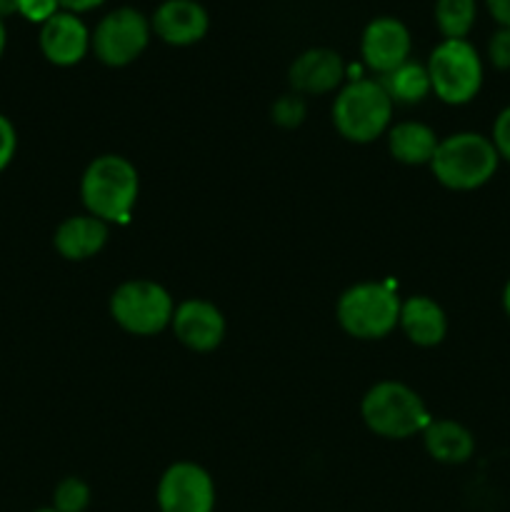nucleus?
I'll return each mask as SVG.
<instances>
[{
    "label": "nucleus",
    "mask_w": 510,
    "mask_h": 512,
    "mask_svg": "<svg viewBox=\"0 0 510 512\" xmlns=\"http://www.w3.org/2000/svg\"><path fill=\"white\" fill-rule=\"evenodd\" d=\"M140 178L135 165L123 155H100L80 178V198L90 215L103 223H123L138 203Z\"/></svg>",
    "instance_id": "f257e3e1"
},
{
    "label": "nucleus",
    "mask_w": 510,
    "mask_h": 512,
    "mask_svg": "<svg viewBox=\"0 0 510 512\" xmlns=\"http://www.w3.org/2000/svg\"><path fill=\"white\" fill-rule=\"evenodd\" d=\"M500 155L493 140L480 133H453L438 143L430 168L440 185L450 190L483 188L495 175Z\"/></svg>",
    "instance_id": "f03ea898"
},
{
    "label": "nucleus",
    "mask_w": 510,
    "mask_h": 512,
    "mask_svg": "<svg viewBox=\"0 0 510 512\" xmlns=\"http://www.w3.org/2000/svg\"><path fill=\"white\" fill-rule=\"evenodd\" d=\"M393 105L380 80H350L340 88L333 103V123L350 143H370L380 138L390 125Z\"/></svg>",
    "instance_id": "7ed1b4c3"
},
{
    "label": "nucleus",
    "mask_w": 510,
    "mask_h": 512,
    "mask_svg": "<svg viewBox=\"0 0 510 512\" xmlns=\"http://www.w3.org/2000/svg\"><path fill=\"white\" fill-rule=\"evenodd\" d=\"M365 425L380 438L405 440L430 425L428 408L413 388L395 380L375 383L360 405Z\"/></svg>",
    "instance_id": "20e7f679"
},
{
    "label": "nucleus",
    "mask_w": 510,
    "mask_h": 512,
    "mask_svg": "<svg viewBox=\"0 0 510 512\" xmlns=\"http://www.w3.org/2000/svg\"><path fill=\"white\" fill-rule=\"evenodd\" d=\"M338 323L348 335L378 340L393 333L400 320V300L390 285L358 283L338 300Z\"/></svg>",
    "instance_id": "39448f33"
},
{
    "label": "nucleus",
    "mask_w": 510,
    "mask_h": 512,
    "mask_svg": "<svg viewBox=\"0 0 510 512\" xmlns=\"http://www.w3.org/2000/svg\"><path fill=\"white\" fill-rule=\"evenodd\" d=\"M425 68L433 93L448 105L470 103L483 88V60L468 40L438 43Z\"/></svg>",
    "instance_id": "423d86ee"
},
{
    "label": "nucleus",
    "mask_w": 510,
    "mask_h": 512,
    "mask_svg": "<svg viewBox=\"0 0 510 512\" xmlns=\"http://www.w3.org/2000/svg\"><path fill=\"white\" fill-rule=\"evenodd\" d=\"M175 305L168 290L153 280H128L110 298V315L133 335H155L173 323Z\"/></svg>",
    "instance_id": "0eeeda50"
},
{
    "label": "nucleus",
    "mask_w": 510,
    "mask_h": 512,
    "mask_svg": "<svg viewBox=\"0 0 510 512\" xmlns=\"http://www.w3.org/2000/svg\"><path fill=\"white\" fill-rule=\"evenodd\" d=\"M150 33H153L150 20L140 10L123 5L100 18V23L90 33V48L98 55L100 63L110 68H123L143 55L150 43Z\"/></svg>",
    "instance_id": "6e6552de"
},
{
    "label": "nucleus",
    "mask_w": 510,
    "mask_h": 512,
    "mask_svg": "<svg viewBox=\"0 0 510 512\" xmlns=\"http://www.w3.org/2000/svg\"><path fill=\"white\" fill-rule=\"evenodd\" d=\"M155 500L160 512H213L215 483L208 470L183 460L160 475Z\"/></svg>",
    "instance_id": "1a4fd4ad"
},
{
    "label": "nucleus",
    "mask_w": 510,
    "mask_h": 512,
    "mask_svg": "<svg viewBox=\"0 0 510 512\" xmlns=\"http://www.w3.org/2000/svg\"><path fill=\"white\" fill-rule=\"evenodd\" d=\"M410 48H413V40H410L408 25L393 15H380L370 20L360 38L365 65L380 75L393 73L395 68L408 63Z\"/></svg>",
    "instance_id": "9d476101"
},
{
    "label": "nucleus",
    "mask_w": 510,
    "mask_h": 512,
    "mask_svg": "<svg viewBox=\"0 0 510 512\" xmlns=\"http://www.w3.org/2000/svg\"><path fill=\"white\" fill-rule=\"evenodd\" d=\"M38 43L48 63L58 65V68H70L88 55L90 30L80 15L58 10L53 18L40 25Z\"/></svg>",
    "instance_id": "9b49d317"
},
{
    "label": "nucleus",
    "mask_w": 510,
    "mask_h": 512,
    "mask_svg": "<svg viewBox=\"0 0 510 512\" xmlns=\"http://www.w3.org/2000/svg\"><path fill=\"white\" fill-rule=\"evenodd\" d=\"M175 338L195 353H210L225 338V318L213 303L200 298L183 300L173 313Z\"/></svg>",
    "instance_id": "f8f14e48"
},
{
    "label": "nucleus",
    "mask_w": 510,
    "mask_h": 512,
    "mask_svg": "<svg viewBox=\"0 0 510 512\" xmlns=\"http://www.w3.org/2000/svg\"><path fill=\"white\" fill-rule=\"evenodd\" d=\"M150 28L168 45H193L210 28L208 10L198 0H163L150 18Z\"/></svg>",
    "instance_id": "ddd939ff"
},
{
    "label": "nucleus",
    "mask_w": 510,
    "mask_h": 512,
    "mask_svg": "<svg viewBox=\"0 0 510 512\" xmlns=\"http://www.w3.org/2000/svg\"><path fill=\"white\" fill-rule=\"evenodd\" d=\"M288 78L295 93L323 95L343 83L345 63L335 50L310 48L293 60Z\"/></svg>",
    "instance_id": "4468645a"
},
{
    "label": "nucleus",
    "mask_w": 510,
    "mask_h": 512,
    "mask_svg": "<svg viewBox=\"0 0 510 512\" xmlns=\"http://www.w3.org/2000/svg\"><path fill=\"white\" fill-rule=\"evenodd\" d=\"M108 243V223L95 215H73L55 230L53 245L65 260H88L98 255Z\"/></svg>",
    "instance_id": "2eb2a0df"
},
{
    "label": "nucleus",
    "mask_w": 510,
    "mask_h": 512,
    "mask_svg": "<svg viewBox=\"0 0 510 512\" xmlns=\"http://www.w3.org/2000/svg\"><path fill=\"white\" fill-rule=\"evenodd\" d=\"M398 325L408 335L410 343L420 345V348H433V345L443 343L445 333H448V318H445L443 308L425 295H413L400 303Z\"/></svg>",
    "instance_id": "dca6fc26"
},
{
    "label": "nucleus",
    "mask_w": 510,
    "mask_h": 512,
    "mask_svg": "<svg viewBox=\"0 0 510 512\" xmlns=\"http://www.w3.org/2000/svg\"><path fill=\"white\" fill-rule=\"evenodd\" d=\"M425 433V450L433 460L445 465H463L473 458L475 438L465 425L455 420H430Z\"/></svg>",
    "instance_id": "f3484780"
},
{
    "label": "nucleus",
    "mask_w": 510,
    "mask_h": 512,
    "mask_svg": "<svg viewBox=\"0 0 510 512\" xmlns=\"http://www.w3.org/2000/svg\"><path fill=\"white\" fill-rule=\"evenodd\" d=\"M438 135L433 128L415 120H405L390 128L388 150L398 163L405 165H430L435 150H438Z\"/></svg>",
    "instance_id": "a211bd4d"
},
{
    "label": "nucleus",
    "mask_w": 510,
    "mask_h": 512,
    "mask_svg": "<svg viewBox=\"0 0 510 512\" xmlns=\"http://www.w3.org/2000/svg\"><path fill=\"white\" fill-rule=\"evenodd\" d=\"M380 83L388 90L393 103L403 105H415L420 103V100L428 98V93H433L428 68L420 63H413V60H408V63H403L400 68H395L393 73L383 75Z\"/></svg>",
    "instance_id": "6ab92c4d"
},
{
    "label": "nucleus",
    "mask_w": 510,
    "mask_h": 512,
    "mask_svg": "<svg viewBox=\"0 0 510 512\" xmlns=\"http://www.w3.org/2000/svg\"><path fill=\"white\" fill-rule=\"evenodd\" d=\"M478 18L475 0H435V23L443 40H465Z\"/></svg>",
    "instance_id": "aec40b11"
},
{
    "label": "nucleus",
    "mask_w": 510,
    "mask_h": 512,
    "mask_svg": "<svg viewBox=\"0 0 510 512\" xmlns=\"http://www.w3.org/2000/svg\"><path fill=\"white\" fill-rule=\"evenodd\" d=\"M90 505V488L85 480L75 478H63L53 490V505L58 512H85Z\"/></svg>",
    "instance_id": "412c9836"
},
{
    "label": "nucleus",
    "mask_w": 510,
    "mask_h": 512,
    "mask_svg": "<svg viewBox=\"0 0 510 512\" xmlns=\"http://www.w3.org/2000/svg\"><path fill=\"white\" fill-rule=\"evenodd\" d=\"M305 115H308V108L300 95H283L273 103V120L280 128H298Z\"/></svg>",
    "instance_id": "4be33fe9"
},
{
    "label": "nucleus",
    "mask_w": 510,
    "mask_h": 512,
    "mask_svg": "<svg viewBox=\"0 0 510 512\" xmlns=\"http://www.w3.org/2000/svg\"><path fill=\"white\" fill-rule=\"evenodd\" d=\"M15 153H18V130H15L13 120L8 115L0 113V173L8 170Z\"/></svg>",
    "instance_id": "5701e85b"
},
{
    "label": "nucleus",
    "mask_w": 510,
    "mask_h": 512,
    "mask_svg": "<svg viewBox=\"0 0 510 512\" xmlns=\"http://www.w3.org/2000/svg\"><path fill=\"white\" fill-rule=\"evenodd\" d=\"M488 60L493 63V68L510 70V28H498L490 35Z\"/></svg>",
    "instance_id": "b1692460"
},
{
    "label": "nucleus",
    "mask_w": 510,
    "mask_h": 512,
    "mask_svg": "<svg viewBox=\"0 0 510 512\" xmlns=\"http://www.w3.org/2000/svg\"><path fill=\"white\" fill-rule=\"evenodd\" d=\"M58 10H60L58 0H20L18 15H23V18L30 20V23L43 25L45 20L53 18Z\"/></svg>",
    "instance_id": "393cba45"
},
{
    "label": "nucleus",
    "mask_w": 510,
    "mask_h": 512,
    "mask_svg": "<svg viewBox=\"0 0 510 512\" xmlns=\"http://www.w3.org/2000/svg\"><path fill=\"white\" fill-rule=\"evenodd\" d=\"M490 140H493V145H495V150H498L500 160H508V163H510V105H508V108L500 110L498 118H495L493 135H490Z\"/></svg>",
    "instance_id": "a878e982"
},
{
    "label": "nucleus",
    "mask_w": 510,
    "mask_h": 512,
    "mask_svg": "<svg viewBox=\"0 0 510 512\" xmlns=\"http://www.w3.org/2000/svg\"><path fill=\"white\" fill-rule=\"evenodd\" d=\"M485 8L500 28H510V0H485Z\"/></svg>",
    "instance_id": "bb28decb"
},
{
    "label": "nucleus",
    "mask_w": 510,
    "mask_h": 512,
    "mask_svg": "<svg viewBox=\"0 0 510 512\" xmlns=\"http://www.w3.org/2000/svg\"><path fill=\"white\" fill-rule=\"evenodd\" d=\"M60 3V10H68V13H88V10L93 8H100V5L105 3V0H58Z\"/></svg>",
    "instance_id": "cd10ccee"
},
{
    "label": "nucleus",
    "mask_w": 510,
    "mask_h": 512,
    "mask_svg": "<svg viewBox=\"0 0 510 512\" xmlns=\"http://www.w3.org/2000/svg\"><path fill=\"white\" fill-rule=\"evenodd\" d=\"M20 10V0H0V18H8Z\"/></svg>",
    "instance_id": "c85d7f7f"
},
{
    "label": "nucleus",
    "mask_w": 510,
    "mask_h": 512,
    "mask_svg": "<svg viewBox=\"0 0 510 512\" xmlns=\"http://www.w3.org/2000/svg\"><path fill=\"white\" fill-rule=\"evenodd\" d=\"M5 45H8V28H5V20L0 18V58L5 53Z\"/></svg>",
    "instance_id": "c756f323"
},
{
    "label": "nucleus",
    "mask_w": 510,
    "mask_h": 512,
    "mask_svg": "<svg viewBox=\"0 0 510 512\" xmlns=\"http://www.w3.org/2000/svg\"><path fill=\"white\" fill-rule=\"evenodd\" d=\"M503 310H505V315L510 318V280L505 283V288H503Z\"/></svg>",
    "instance_id": "7c9ffc66"
},
{
    "label": "nucleus",
    "mask_w": 510,
    "mask_h": 512,
    "mask_svg": "<svg viewBox=\"0 0 510 512\" xmlns=\"http://www.w3.org/2000/svg\"><path fill=\"white\" fill-rule=\"evenodd\" d=\"M33 512H58L55 508H38V510H33Z\"/></svg>",
    "instance_id": "2f4dec72"
}]
</instances>
